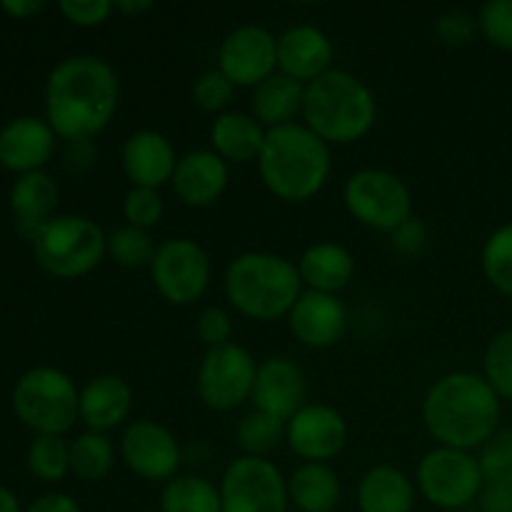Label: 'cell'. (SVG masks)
I'll list each match as a JSON object with an SVG mask.
<instances>
[{
    "instance_id": "cell-35",
    "label": "cell",
    "mask_w": 512,
    "mask_h": 512,
    "mask_svg": "<svg viewBox=\"0 0 512 512\" xmlns=\"http://www.w3.org/2000/svg\"><path fill=\"white\" fill-rule=\"evenodd\" d=\"M483 378L500 400L512 403V328L500 330L488 340L483 355Z\"/></svg>"
},
{
    "instance_id": "cell-40",
    "label": "cell",
    "mask_w": 512,
    "mask_h": 512,
    "mask_svg": "<svg viewBox=\"0 0 512 512\" xmlns=\"http://www.w3.org/2000/svg\"><path fill=\"white\" fill-rule=\"evenodd\" d=\"M435 35L443 45L450 48H463L470 45L480 35L478 13H470L465 8H448L435 18Z\"/></svg>"
},
{
    "instance_id": "cell-21",
    "label": "cell",
    "mask_w": 512,
    "mask_h": 512,
    "mask_svg": "<svg viewBox=\"0 0 512 512\" xmlns=\"http://www.w3.org/2000/svg\"><path fill=\"white\" fill-rule=\"evenodd\" d=\"M133 403L135 395L128 380L115 373L95 375L80 388V420L93 433L108 435L128 425Z\"/></svg>"
},
{
    "instance_id": "cell-13",
    "label": "cell",
    "mask_w": 512,
    "mask_h": 512,
    "mask_svg": "<svg viewBox=\"0 0 512 512\" xmlns=\"http://www.w3.org/2000/svg\"><path fill=\"white\" fill-rule=\"evenodd\" d=\"M118 455L125 468L145 483H168L180 475L183 448L170 428L150 418L133 420L123 428Z\"/></svg>"
},
{
    "instance_id": "cell-17",
    "label": "cell",
    "mask_w": 512,
    "mask_h": 512,
    "mask_svg": "<svg viewBox=\"0 0 512 512\" xmlns=\"http://www.w3.org/2000/svg\"><path fill=\"white\" fill-rule=\"evenodd\" d=\"M178 158L173 140L153 128L130 133L120 148V168L130 180V188L160 190L170 185Z\"/></svg>"
},
{
    "instance_id": "cell-37",
    "label": "cell",
    "mask_w": 512,
    "mask_h": 512,
    "mask_svg": "<svg viewBox=\"0 0 512 512\" xmlns=\"http://www.w3.org/2000/svg\"><path fill=\"white\" fill-rule=\"evenodd\" d=\"M165 200L160 190L153 188H130L123 198V218L125 225L148 230L163 220Z\"/></svg>"
},
{
    "instance_id": "cell-22",
    "label": "cell",
    "mask_w": 512,
    "mask_h": 512,
    "mask_svg": "<svg viewBox=\"0 0 512 512\" xmlns=\"http://www.w3.org/2000/svg\"><path fill=\"white\" fill-rule=\"evenodd\" d=\"M55 130L45 118L23 115L0 130V165L13 173L43 170L55 150Z\"/></svg>"
},
{
    "instance_id": "cell-28",
    "label": "cell",
    "mask_w": 512,
    "mask_h": 512,
    "mask_svg": "<svg viewBox=\"0 0 512 512\" xmlns=\"http://www.w3.org/2000/svg\"><path fill=\"white\" fill-rule=\"evenodd\" d=\"M288 498L298 512H335L343 500V485L328 463H300L288 475Z\"/></svg>"
},
{
    "instance_id": "cell-44",
    "label": "cell",
    "mask_w": 512,
    "mask_h": 512,
    "mask_svg": "<svg viewBox=\"0 0 512 512\" xmlns=\"http://www.w3.org/2000/svg\"><path fill=\"white\" fill-rule=\"evenodd\" d=\"M98 150L93 140H68L63 150V163L70 173H88L95 165Z\"/></svg>"
},
{
    "instance_id": "cell-46",
    "label": "cell",
    "mask_w": 512,
    "mask_h": 512,
    "mask_svg": "<svg viewBox=\"0 0 512 512\" xmlns=\"http://www.w3.org/2000/svg\"><path fill=\"white\" fill-rule=\"evenodd\" d=\"M23 512H83L78 505V500L70 498L68 493H48L40 495L38 500L28 505V510Z\"/></svg>"
},
{
    "instance_id": "cell-34",
    "label": "cell",
    "mask_w": 512,
    "mask_h": 512,
    "mask_svg": "<svg viewBox=\"0 0 512 512\" xmlns=\"http://www.w3.org/2000/svg\"><path fill=\"white\" fill-rule=\"evenodd\" d=\"M28 470L43 483H60L70 473V443L63 435H35L28 448Z\"/></svg>"
},
{
    "instance_id": "cell-9",
    "label": "cell",
    "mask_w": 512,
    "mask_h": 512,
    "mask_svg": "<svg viewBox=\"0 0 512 512\" xmlns=\"http://www.w3.org/2000/svg\"><path fill=\"white\" fill-rule=\"evenodd\" d=\"M343 203L355 223L388 235L415 215L408 183L385 168L355 170L343 185Z\"/></svg>"
},
{
    "instance_id": "cell-24",
    "label": "cell",
    "mask_w": 512,
    "mask_h": 512,
    "mask_svg": "<svg viewBox=\"0 0 512 512\" xmlns=\"http://www.w3.org/2000/svg\"><path fill=\"white\" fill-rule=\"evenodd\" d=\"M298 273L305 290L338 295L353 283L358 273V260L345 245L335 240H318L308 245L298 258Z\"/></svg>"
},
{
    "instance_id": "cell-14",
    "label": "cell",
    "mask_w": 512,
    "mask_h": 512,
    "mask_svg": "<svg viewBox=\"0 0 512 512\" xmlns=\"http://www.w3.org/2000/svg\"><path fill=\"white\" fill-rule=\"evenodd\" d=\"M215 68L228 75L235 88H258L278 73V35L265 25H238L220 40Z\"/></svg>"
},
{
    "instance_id": "cell-26",
    "label": "cell",
    "mask_w": 512,
    "mask_h": 512,
    "mask_svg": "<svg viewBox=\"0 0 512 512\" xmlns=\"http://www.w3.org/2000/svg\"><path fill=\"white\" fill-rule=\"evenodd\" d=\"M268 130L258 123L253 113L245 110H225L210 123V150L225 163H258Z\"/></svg>"
},
{
    "instance_id": "cell-30",
    "label": "cell",
    "mask_w": 512,
    "mask_h": 512,
    "mask_svg": "<svg viewBox=\"0 0 512 512\" xmlns=\"http://www.w3.org/2000/svg\"><path fill=\"white\" fill-rule=\"evenodd\" d=\"M118 460V448L110 435L85 430L70 440V473L83 483H100L108 478Z\"/></svg>"
},
{
    "instance_id": "cell-19",
    "label": "cell",
    "mask_w": 512,
    "mask_h": 512,
    "mask_svg": "<svg viewBox=\"0 0 512 512\" xmlns=\"http://www.w3.org/2000/svg\"><path fill=\"white\" fill-rule=\"evenodd\" d=\"M335 45L323 28L298 23L278 35V70L298 83L310 85L333 70Z\"/></svg>"
},
{
    "instance_id": "cell-15",
    "label": "cell",
    "mask_w": 512,
    "mask_h": 512,
    "mask_svg": "<svg viewBox=\"0 0 512 512\" xmlns=\"http://www.w3.org/2000/svg\"><path fill=\"white\" fill-rule=\"evenodd\" d=\"M350 438L345 415L328 403H308L285 423V443L303 463H328L338 458Z\"/></svg>"
},
{
    "instance_id": "cell-48",
    "label": "cell",
    "mask_w": 512,
    "mask_h": 512,
    "mask_svg": "<svg viewBox=\"0 0 512 512\" xmlns=\"http://www.w3.org/2000/svg\"><path fill=\"white\" fill-rule=\"evenodd\" d=\"M150 8H153L150 0H118V3H115V10L123 15H143L148 13Z\"/></svg>"
},
{
    "instance_id": "cell-49",
    "label": "cell",
    "mask_w": 512,
    "mask_h": 512,
    "mask_svg": "<svg viewBox=\"0 0 512 512\" xmlns=\"http://www.w3.org/2000/svg\"><path fill=\"white\" fill-rule=\"evenodd\" d=\"M0 512H23L18 498L8 488H3V485H0Z\"/></svg>"
},
{
    "instance_id": "cell-11",
    "label": "cell",
    "mask_w": 512,
    "mask_h": 512,
    "mask_svg": "<svg viewBox=\"0 0 512 512\" xmlns=\"http://www.w3.org/2000/svg\"><path fill=\"white\" fill-rule=\"evenodd\" d=\"M258 360L248 348L228 343L203 355L195 370V393L205 408L230 413L253 398Z\"/></svg>"
},
{
    "instance_id": "cell-1",
    "label": "cell",
    "mask_w": 512,
    "mask_h": 512,
    "mask_svg": "<svg viewBox=\"0 0 512 512\" xmlns=\"http://www.w3.org/2000/svg\"><path fill=\"white\" fill-rule=\"evenodd\" d=\"M120 105V78L98 55L60 60L45 83V120L58 138L93 140L113 123Z\"/></svg>"
},
{
    "instance_id": "cell-39",
    "label": "cell",
    "mask_w": 512,
    "mask_h": 512,
    "mask_svg": "<svg viewBox=\"0 0 512 512\" xmlns=\"http://www.w3.org/2000/svg\"><path fill=\"white\" fill-rule=\"evenodd\" d=\"M235 95V85L230 83V78L225 73H220L218 68H210L205 73H200L193 83V100L200 110L205 113H225Z\"/></svg>"
},
{
    "instance_id": "cell-43",
    "label": "cell",
    "mask_w": 512,
    "mask_h": 512,
    "mask_svg": "<svg viewBox=\"0 0 512 512\" xmlns=\"http://www.w3.org/2000/svg\"><path fill=\"white\" fill-rule=\"evenodd\" d=\"M430 240L428 223L418 215H413L410 220H405L395 233H390V243H393L395 253L405 255V258H418V255L425 253Z\"/></svg>"
},
{
    "instance_id": "cell-6",
    "label": "cell",
    "mask_w": 512,
    "mask_h": 512,
    "mask_svg": "<svg viewBox=\"0 0 512 512\" xmlns=\"http://www.w3.org/2000/svg\"><path fill=\"white\" fill-rule=\"evenodd\" d=\"M45 273L78 280L93 273L108 255V233L88 215H55L30 240Z\"/></svg>"
},
{
    "instance_id": "cell-47",
    "label": "cell",
    "mask_w": 512,
    "mask_h": 512,
    "mask_svg": "<svg viewBox=\"0 0 512 512\" xmlns=\"http://www.w3.org/2000/svg\"><path fill=\"white\" fill-rule=\"evenodd\" d=\"M0 8L8 15H13L15 20H25L33 18L35 13H40V10H43V3H40V0H3Z\"/></svg>"
},
{
    "instance_id": "cell-4",
    "label": "cell",
    "mask_w": 512,
    "mask_h": 512,
    "mask_svg": "<svg viewBox=\"0 0 512 512\" xmlns=\"http://www.w3.org/2000/svg\"><path fill=\"white\" fill-rule=\"evenodd\" d=\"M223 288L235 313L258 323H273L288 318L305 285L295 260L270 250H248L228 263Z\"/></svg>"
},
{
    "instance_id": "cell-8",
    "label": "cell",
    "mask_w": 512,
    "mask_h": 512,
    "mask_svg": "<svg viewBox=\"0 0 512 512\" xmlns=\"http://www.w3.org/2000/svg\"><path fill=\"white\" fill-rule=\"evenodd\" d=\"M413 480L420 498L445 512L470 508L485 488L478 455L443 445H435L418 460Z\"/></svg>"
},
{
    "instance_id": "cell-27",
    "label": "cell",
    "mask_w": 512,
    "mask_h": 512,
    "mask_svg": "<svg viewBox=\"0 0 512 512\" xmlns=\"http://www.w3.org/2000/svg\"><path fill=\"white\" fill-rule=\"evenodd\" d=\"M303 103L305 85L278 70L268 80H263L258 88H253L250 113L258 118V123L265 130H273L300 123L298 118H303Z\"/></svg>"
},
{
    "instance_id": "cell-12",
    "label": "cell",
    "mask_w": 512,
    "mask_h": 512,
    "mask_svg": "<svg viewBox=\"0 0 512 512\" xmlns=\"http://www.w3.org/2000/svg\"><path fill=\"white\" fill-rule=\"evenodd\" d=\"M223 512H288V478L270 458L238 455L218 483Z\"/></svg>"
},
{
    "instance_id": "cell-7",
    "label": "cell",
    "mask_w": 512,
    "mask_h": 512,
    "mask_svg": "<svg viewBox=\"0 0 512 512\" xmlns=\"http://www.w3.org/2000/svg\"><path fill=\"white\" fill-rule=\"evenodd\" d=\"M13 410L35 435H65L80 420V390L58 368H33L15 383Z\"/></svg>"
},
{
    "instance_id": "cell-16",
    "label": "cell",
    "mask_w": 512,
    "mask_h": 512,
    "mask_svg": "<svg viewBox=\"0 0 512 512\" xmlns=\"http://www.w3.org/2000/svg\"><path fill=\"white\" fill-rule=\"evenodd\" d=\"M250 403L255 410H263V413L288 423L303 405H308L305 370L285 355H270V358L260 360Z\"/></svg>"
},
{
    "instance_id": "cell-38",
    "label": "cell",
    "mask_w": 512,
    "mask_h": 512,
    "mask_svg": "<svg viewBox=\"0 0 512 512\" xmlns=\"http://www.w3.org/2000/svg\"><path fill=\"white\" fill-rule=\"evenodd\" d=\"M478 25L493 48L512 53V0H488L478 10Z\"/></svg>"
},
{
    "instance_id": "cell-10",
    "label": "cell",
    "mask_w": 512,
    "mask_h": 512,
    "mask_svg": "<svg viewBox=\"0 0 512 512\" xmlns=\"http://www.w3.org/2000/svg\"><path fill=\"white\" fill-rule=\"evenodd\" d=\"M148 270L160 298L180 308L198 303L208 293L210 280H213V263H210L208 250L198 240L185 238V235L158 243Z\"/></svg>"
},
{
    "instance_id": "cell-36",
    "label": "cell",
    "mask_w": 512,
    "mask_h": 512,
    "mask_svg": "<svg viewBox=\"0 0 512 512\" xmlns=\"http://www.w3.org/2000/svg\"><path fill=\"white\" fill-rule=\"evenodd\" d=\"M478 460L485 483L512 488V428H500L478 450Z\"/></svg>"
},
{
    "instance_id": "cell-20",
    "label": "cell",
    "mask_w": 512,
    "mask_h": 512,
    "mask_svg": "<svg viewBox=\"0 0 512 512\" xmlns=\"http://www.w3.org/2000/svg\"><path fill=\"white\" fill-rule=\"evenodd\" d=\"M230 183V165L210 148H193L175 165L170 188L188 208H210L223 198Z\"/></svg>"
},
{
    "instance_id": "cell-29",
    "label": "cell",
    "mask_w": 512,
    "mask_h": 512,
    "mask_svg": "<svg viewBox=\"0 0 512 512\" xmlns=\"http://www.w3.org/2000/svg\"><path fill=\"white\" fill-rule=\"evenodd\" d=\"M160 512H223L218 485L203 475H175L160 490Z\"/></svg>"
},
{
    "instance_id": "cell-31",
    "label": "cell",
    "mask_w": 512,
    "mask_h": 512,
    "mask_svg": "<svg viewBox=\"0 0 512 512\" xmlns=\"http://www.w3.org/2000/svg\"><path fill=\"white\" fill-rule=\"evenodd\" d=\"M233 438L240 455L270 458V453H275L285 443V423L253 408L235 423Z\"/></svg>"
},
{
    "instance_id": "cell-32",
    "label": "cell",
    "mask_w": 512,
    "mask_h": 512,
    "mask_svg": "<svg viewBox=\"0 0 512 512\" xmlns=\"http://www.w3.org/2000/svg\"><path fill=\"white\" fill-rule=\"evenodd\" d=\"M480 268L485 280L505 298H512V220L495 228L480 250Z\"/></svg>"
},
{
    "instance_id": "cell-41",
    "label": "cell",
    "mask_w": 512,
    "mask_h": 512,
    "mask_svg": "<svg viewBox=\"0 0 512 512\" xmlns=\"http://www.w3.org/2000/svg\"><path fill=\"white\" fill-rule=\"evenodd\" d=\"M195 333H198L200 343L208 345V350L223 348V345L233 343V318H230L228 310L218 308V305H208L198 313Z\"/></svg>"
},
{
    "instance_id": "cell-3",
    "label": "cell",
    "mask_w": 512,
    "mask_h": 512,
    "mask_svg": "<svg viewBox=\"0 0 512 512\" xmlns=\"http://www.w3.org/2000/svg\"><path fill=\"white\" fill-rule=\"evenodd\" d=\"M258 173L270 195L283 203H308L328 185L333 150L305 123L273 128L265 135Z\"/></svg>"
},
{
    "instance_id": "cell-33",
    "label": "cell",
    "mask_w": 512,
    "mask_h": 512,
    "mask_svg": "<svg viewBox=\"0 0 512 512\" xmlns=\"http://www.w3.org/2000/svg\"><path fill=\"white\" fill-rule=\"evenodd\" d=\"M155 250H158V243H155L148 230L120 225V228L108 233V258L120 268H150Z\"/></svg>"
},
{
    "instance_id": "cell-5",
    "label": "cell",
    "mask_w": 512,
    "mask_h": 512,
    "mask_svg": "<svg viewBox=\"0 0 512 512\" xmlns=\"http://www.w3.org/2000/svg\"><path fill=\"white\" fill-rule=\"evenodd\" d=\"M300 123L333 145H353L378 123V100L355 73L333 68L323 78L305 85Z\"/></svg>"
},
{
    "instance_id": "cell-42",
    "label": "cell",
    "mask_w": 512,
    "mask_h": 512,
    "mask_svg": "<svg viewBox=\"0 0 512 512\" xmlns=\"http://www.w3.org/2000/svg\"><path fill=\"white\" fill-rule=\"evenodd\" d=\"M58 8L78 28H98L115 13L113 0H60Z\"/></svg>"
},
{
    "instance_id": "cell-23",
    "label": "cell",
    "mask_w": 512,
    "mask_h": 512,
    "mask_svg": "<svg viewBox=\"0 0 512 512\" xmlns=\"http://www.w3.org/2000/svg\"><path fill=\"white\" fill-rule=\"evenodd\" d=\"M355 503L360 512H415L418 488L398 465H370L358 480Z\"/></svg>"
},
{
    "instance_id": "cell-18",
    "label": "cell",
    "mask_w": 512,
    "mask_h": 512,
    "mask_svg": "<svg viewBox=\"0 0 512 512\" xmlns=\"http://www.w3.org/2000/svg\"><path fill=\"white\" fill-rule=\"evenodd\" d=\"M288 328L305 348L328 350L338 345L348 330V308L338 295L303 290L288 313Z\"/></svg>"
},
{
    "instance_id": "cell-2",
    "label": "cell",
    "mask_w": 512,
    "mask_h": 512,
    "mask_svg": "<svg viewBox=\"0 0 512 512\" xmlns=\"http://www.w3.org/2000/svg\"><path fill=\"white\" fill-rule=\"evenodd\" d=\"M420 418L435 445L475 453L500 430L503 400L483 373L453 370L425 390Z\"/></svg>"
},
{
    "instance_id": "cell-25",
    "label": "cell",
    "mask_w": 512,
    "mask_h": 512,
    "mask_svg": "<svg viewBox=\"0 0 512 512\" xmlns=\"http://www.w3.org/2000/svg\"><path fill=\"white\" fill-rule=\"evenodd\" d=\"M60 203V188L45 170L25 173L15 180L10 190V208H13L18 233L25 240H33V235L43 228L48 220L55 218V210Z\"/></svg>"
},
{
    "instance_id": "cell-45",
    "label": "cell",
    "mask_w": 512,
    "mask_h": 512,
    "mask_svg": "<svg viewBox=\"0 0 512 512\" xmlns=\"http://www.w3.org/2000/svg\"><path fill=\"white\" fill-rule=\"evenodd\" d=\"M480 512H512V488L505 485L485 483L483 493L478 498Z\"/></svg>"
}]
</instances>
